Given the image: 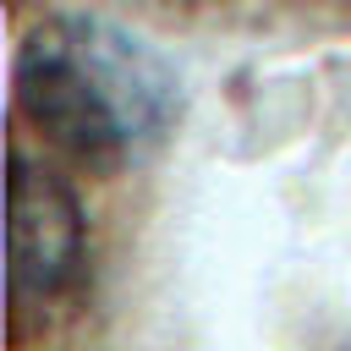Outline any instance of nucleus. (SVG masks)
Here are the masks:
<instances>
[{
    "label": "nucleus",
    "instance_id": "f257e3e1",
    "mask_svg": "<svg viewBox=\"0 0 351 351\" xmlns=\"http://www.w3.org/2000/svg\"><path fill=\"white\" fill-rule=\"evenodd\" d=\"M16 115L44 148L88 170H121L154 148L176 110V66L121 22L88 11H49L16 44Z\"/></svg>",
    "mask_w": 351,
    "mask_h": 351
},
{
    "label": "nucleus",
    "instance_id": "f03ea898",
    "mask_svg": "<svg viewBox=\"0 0 351 351\" xmlns=\"http://www.w3.org/2000/svg\"><path fill=\"white\" fill-rule=\"evenodd\" d=\"M88 252V214L77 186L27 148H11L5 170V274L11 307L60 296Z\"/></svg>",
    "mask_w": 351,
    "mask_h": 351
}]
</instances>
